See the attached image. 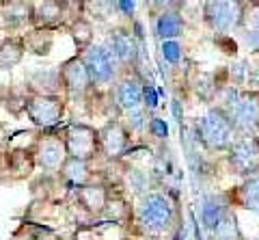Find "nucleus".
<instances>
[{"instance_id": "f257e3e1", "label": "nucleus", "mask_w": 259, "mask_h": 240, "mask_svg": "<svg viewBox=\"0 0 259 240\" xmlns=\"http://www.w3.org/2000/svg\"><path fill=\"white\" fill-rule=\"evenodd\" d=\"M141 223L151 234H162L173 223V204L164 195H149L141 206Z\"/></svg>"}, {"instance_id": "f03ea898", "label": "nucleus", "mask_w": 259, "mask_h": 240, "mask_svg": "<svg viewBox=\"0 0 259 240\" xmlns=\"http://www.w3.org/2000/svg\"><path fill=\"white\" fill-rule=\"evenodd\" d=\"M199 128H201V139L212 149H225L233 139L231 119L223 115L221 110H209V113L201 119Z\"/></svg>"}, {"instance_id": "7ed1b4c3", "label": "nucleus", "mask_w": 259, "mask_h": 240, "mask_svg": "<svg viewBox=\"0 0 259 240\" xmlns=\"http://www.w3.org/2000/svg\"><path fill=\"white\" fill-rule=\"evenodd\" d=\"M84 67H87V74L93 83H100V85H106L115 76V54H112L108 48L104 46H93L89 48L87 54H84Z\"/></svg>"}, {"instance_id": "20e7f679", "label": "nucleus", "mask_w": 259, "mask_h": 240, "mask_svg": "<svg viewBox=\"0 0 259 240\" xmlns=\"http://www.w3.org/2000/svg\"><path fill=\"white\" fill-rule=\"evenodd\" d=\"M26 113L30 122L39 128H52L61 122L63 115V102L56 95H35L26 104Z\"/></svg>"}, {"instance_id": "39448f33", "label": "nucleus", "mask_w": 259, "mask_h": 240, "mask_svg": "<svg viewBox=\"0 0 259 240\" xmlns=\"http://www.w3.org/2000/svg\"><path fill=\"white\" fill-rule=\"evenodd\" d=\"M65 149L69 158L89 160L97 149V134L89 126H71L65 139Z\"/></svg>"}, {"instance_id": "423d86ee", "label": "nucleus", "mask_w": 259, "mask_h": 240, "mask_svg": "<svg viewBox=\"0 0 259 240\" xmlns=\"http://www.w3.org/2000/svg\"><path fill=\"white\" fill-rule=\"evenodd\" d=\"M207 20L218 30L236 28L242 20V9L238 0H209L205 7Z\"/></svg>"}, {"instance_id": "0eeeda50", "label": "nucleus", "mask_w": 259, "mask_h": 240, "mask_svg": "<svg viewBox=\"0 0 259 240\" xmlns=\"http://www.w3.org/2000/svg\"><path fill=\"white\" fill-rule=\"evenodd\" d=\"M231 163L240 173L255 175L259 169V143L255 139H242L231 147Z\"/></svg>"}, {"instance_id": "6e6552de", "label": "nucleus", "mask_w": 259, "mask_h": 240, "mask_svg": "<svg viewBox=\"0 0 259 240\" xmlns=\"http://www.w3.org/2000/svg\"><path fill=\"white\" fill-rule=\"evenodd\" d=\"M231 124L242 130H255L259 126V102L257 98H236L231 104Z\"/></svg>"}, {"instance_id": "1a4fd4ad", "label": "nucleus", "mask_w": 259, "mask_h": 240, "mask_svg": "<svg viewBox=\"0 0 259 240\" xmlns=\"http://www.w3.org/2000/svg\"><path fill=\"white\" fill-rule=\"evenodd\" d=\"M37 160H39V165H41L46 171L61 169L63 163L67 160V149H65V143L59 141V139H46V141H41L39 151H37Z\"/></svg>"}, {"instance_id": "9d476101", "label": "nucleus", "mask_w": 259, "mask_h": 240, "mask_svg": "<svg viewBox=\"0 0 259 240\" xmlns=\"http://www.w3.org/2000/svg\"><path fill=\"white\" fill-rule=\"evenodd\" d=\"M125 143H127V137L119 124H108L100 134H97V145H102L104 154L110 156V158L123 154Z\"/></svg>"}, {"instance_id": "9b49d317", "label": "nucleus", "mask_w": 259, "mask_h": 240, "mask_svg": "<svg viewBox=\"0 0 259 240\" xmlns=\"http://www.w3.org/2000/svg\"><path fill=\"white\" fill-rule=\"evenodd\" d=\"M61 80L65 83V87L71 91V93H82L87 89V85L91 83V78L87 74V67L82 61H69L65 63V67L61 71Z\"/></svg>"}, {"instance_id": "f8f14e48", "label": "nucleus", "mask_w": 259, "mask_h": 240, "mask_svg": "<svg viewBox=\"0 0 259 240\" xmlns=\"http://www.w3.org/2000/svg\"><path fill=\"white\" fill-rule=\"evenodd\" d=\"M3 20L11 28L24 26L32 20V7L26 0H7L3 5Z\"/></svg>"}, {"instance_id": "ddd939ff", "label": "nucleus", "mask_w": 259, "mask_h": 240, "mask_svg": "<svg viewBox=\"0 0 259 240\" xmlns=\"http://www.w3.org/2000/svg\"><path fill=\"white\" fill-rule=\"evenodd\" d=\"M117 100L119 106L127 110V113H136L143 106V89L139 87L136 80H125V83L119 85L117 89Z\"/></svg>"}, {"instance_id": "4468645a", "label": "nucleus", "mask_w": 259, "mask_h": 240, "mask_svg": "<svg viewBox=\"0 0 259 240\" xmlns=\"http://www.w3.org/2000/svg\"><path fill=\"white\" fill-rule=\"evenodd\" d=\"M24 46L20 39H5L0 44V69H11L22 61Z\"/></svg>"}, {"instance_id": "2eb2a0df", "label": "nucleus", "mask_w": 259, "mask_h": 240, "mask_svg": "<svg viewBox=\"0 0 259 240\" xmlns=\"http://www.w3.org/2000/svg\"><path fill=\"white\" fill-rule=\"evenodd\" d=\"M63 175L65 180L71 182L74 186H84L89 180V169H87V160H78V158H67L63 163Z\"/></svg>"}, {"instance_id": "dca6fc26", "label": "nucleus", "mask_w": 259, "mask_h": 240, "mask_svg": "<svg viewBox=\"0 0 259 240\" xmlns=\"http://www.w3.org/2000/svg\"><path fill=\"white\" fill-rule=\"evenodd\" d=\"M201 219H203V223H205L209 229L221 227V223H223V219H225V206L218 202L216 197L205 199L203 208H201Z\"/></svg>"}, {"instance_id": "f3484780", "label": "nucleus", "mask_w": 259, "mask_h": 240, "mask_svg": "<svg viewBox=\"0 0 259 240\" xmlns=\"http://www.w3.org/2000/svg\"><path fill=\"white\" fill-rule=\"evenodd\" d=\"M156 33L160 37H177L182 33V20L177 13H162L156 22Z\"/></svg>"}, {"instance_id": "a211bd4d", "label": "nucleus", "mask_w": 259, "mask_h": 240, "mask_svg": "<svg viewBox=\"0 0 259 240\" xmlns=\"http://www.w3.org/2000/svg\"><path fill=\"white\" fill-rule=\"evenodd\" d=\"M80 202H82L89 210L100 212L104 204H106V195H104L102 188L97 186H80Z\"/></svg>"}, {"instance_id": "6ab92c4d", "label": "nucleus", "mask_w": 259, "mask_h": 240, "mask_svg": "<svg viewBox=\"0 0 259 240\" xmlns=\"http://www.w3.org/2000/svg\"><path fill=\"white\" fill-rule=\"evenodd\" d=\"M242 204L253 212H259V175H250L242 186Z\"/></svg>"}, {"instance_id": "aec40b11", "label": "nucleus", "mask_w": 259, "mask_h": 240, "mask_svg": "<svg viewBox=\"0 0 259 240\" xmlns=\"http://www.w3.org/2000/svg\"><path fill=\"white\" fill-rule=\"evenodd\" d=\"M112 54H115L117 59H121V61H132L134 54H136L134 42L127 35L117 33L115 37H112Z\"/></svg>"}, {"instance_id": "412c9836", "label": "nucleus", "mask_w": 259, "mask_h": 240, "mask_svg": "<svg viewBox=\"0 0 259 240\" xmlns=\"http://www.w3.org/2000/svg\"><path fill=\"white\" fill-rule=\"evenodd\" d=\"M32 15H37V20L44 24L56 22L61 15V5L56 3V0H41L37 9H32Z\"/></svg>"}, {"instance_id": "4be33fe9", "label": "nucleus", "mask_w": 259, "mask_h": 240, "mask_svg": "<svg viewBox=\"0 0 259 240\" xmlns=\"http://www.w3.org/2000/svg\"><path fill=\"white\" fill-rule=\"evenodd\" d=\"M162 54H164V59L168 63H177L182 59V48L177 42H164L162 44Z\"/></svg>"}, {"instance_id": "5701e85b", "label": "nucleus", "mask_w": 259, "mask_h": 240, "mask_svg": "<svg viewBox=\"0 0 259 240\" xmlns=\"http://www.w3.org/2000/svg\"><path fill=\"white\" fill-rule=\"evenodd\" d=\"M151 128H153V134H156V137H166L168 134V128H166V124L162 122V119H153Z\"/></svg>"}, {"instance_id": "b1692460", "label": "nucleus", "mask_w": 259, "mask_h": 240, "mask_svg": "<svg viewBox=\"0 0 259 240\" xmlns=\"http://www.w3.org/2000/svg\"><path fill=\"white\" fill-rule=\"evenodd\" d=\"M145 98H147L149 106H158V95L153 91V87H147V89H145Z\"/></svg>"}, {"instance_id": "393cba45", "label": "nucleus", "mask_w": 259, "mask_h": 240, "mask_svg": "<svg viewBox=\"0 0 259 240\" xmlns=\"http://www.w3.org/2000/svg\"><path fill=\"white\" fill-rule=\"evenodd\" d=\"M121 3V9H123V13H132L134 11V0H119Z\"/></svg>"}, {"instance_id": "a878e982", "label": "nucleus", "mask_w": 259, "mask_h": 240, "mask_svg": "<svg viewBox=\"0 0 259 240\" xmlns=\"http://www.w3.org/2000/svg\"><path fill=\"white\" fill-rule=\"evenodd\" d=\"M246 42H248V46H253V48H259V33H253V35H248V37H246Z\"/></svg>"}, {"instance_id": "bb28decb", "label": "nucleus", "mask_w": 259, "mask_h": 240, "mask_svg": "<svg viewBox=\"0 0 259 240\" xmlns=\"http://www.w3.org/2000/svg\"><path fill=\"white\" fill-rule=\"evenodd\" d=\"M173 113H175L177 119H182V108H180V102H177V100L173 102Z\"/></svg>"}, {"instance_id": "cd10ccee", "label": "nucleus", "mask_w": 259, "mask_h": 240, "mask_svg": "<svg viewBox=\"0 0 259 240\" xmlns=\"http://www.w3.org/2000/svg\"><path fill=\"white\" fill-rule=\"evenodd\" d=\"M158 3H162V5H171V3H175V0H158Z\"/></svg>"}, {"instance_id": "c85d7f7f", "label": "nucleus", "mask_w": 259, "mask_h": 240, "mask_svg": "<svg viewBox=\"0 0 259 240\" xmlns=\"http://www.w3.org/2000/svg\"><path fill=\"white\" fill-rule=\"evenodd\" d=\"M257 15H259V11H257ZM257 24H259V18H257Z\"/></svg>"}]
</instances>
